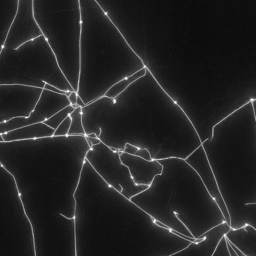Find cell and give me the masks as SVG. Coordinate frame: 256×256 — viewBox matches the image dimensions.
Here are the masks:
<instances>
[{
    "mask_svg": "<svg viewBox=\"0 0 256 256\" xmlns=\"http://www.w3.org/2000/svg\"><path fill=\"white\" fill-rule=\"evenodd\" d=\"M42 35L34 17V0H18L17 12L4 46L16 49Z\"/></svg>",
    "mask_w": 256,
    "mask_h": 256,
    "instance_id": "7c38bea8",
    "label": "cell"
},
{
    "mask_svg": "<svg viewBox=\"0 0 256 256\" xmlns=\"http://www.w3.org/2000/svg\"><path fill=\"white\" fill-rule=\"evenodd\" d=\"M85 136L124 151L126 144L146 148L152 160H185L202 144L194 126L179 104L146 68L114 98L102 96L82 108Z\"/></svg>",
    "mask_w": 256,
    "mask_h": 256,
    "instance_id": "7a4b0ae2",
    "label": "cell"
},
{
    "mask_svg": "<svg viewBox=\"0 0 256 256\" xmlns=\"http://www.w3.org/2000/svg\"><path fill=\"white\" fill-rule=\"evenodd\" d=\"M146 68H148L145 66L144 68L136 72L132 76H128V77L122 79L120 82H116L112 88L108 90L107 92L104 94V96L114 98L115 97L120 95L121 92H124L131 84L136 82L138 79L140 78L142 76H144L145 73H146Z\"/></svg>",
    "mask_w": 256,
    "mask_h": 256,
    "instance_id": "d6986e66",
    "label": "cell"
},
{
    "mask_svg": "<svg viewBox=\"0 0 256 256\" xmlns=\"http://www.w3.org/2000/svg\"><path fill=\"white\" fill-rule=\"evenodd\" d=\"M184 160L187 164H190L196 170V173L202 180L206 191L208 192L211 198L215 200L217 206L221 210L226 222L230 226V216H229L227 206L222 197L216 180L214 172L210 166L209 162L206 158V154H205L202 145L200 144L198 148H196Z\"/></svg>",
    "mask_w": 256,
    "mask_h": 256,
    "instance_id": "4fadbf2b",
    "label": "cell"
},
{
    "mask_svg": "<svg viewBox=\"0 0 256 256\" xmlns=\"http://www.w3.org/2000/svg\"><path fill=\"white\" fill-rule=\"evenodd\" d=\"M70 126H71V118L70 116H67L59 126L58 128L54 130L53 136H67L70 132Z\"/></svg>",
    "mask_w": 256,
    "mask_h": 256,
    "instance_id": "7402d4cb",
    "label": "cell"
},
{
    "mask_svg": "<svg viewBox=\"0 0 256 256\" xmlns=\"http://www.w3.org/2000/svg\"><path fill=\"white\" fill-rule=\"evenodd\" d=\"M256 102L252 98L217 122L212 138L202 143L232 228H256Z\"/></svg>",
    "mask_w": 256,
    "mask_h": 256,
    "instance_id": "277c9868",
    "label": "cell"
},
{
    "mask_svg": "<svg viewBox=\"0 0 256 256\" xmlns=\"http://www.w3.org/2000/svg\"><path fill=\"white\" fill-rule=\"evenodd\" d=\"M74 109H76V108H74V106L70 104V106L61 109V110H58L54 114L52 115L50 118H49L48 119L46 120H44L43 122L46 124V125L48 126L50 128H54V130H55L58 128V126H59L67 116H70V114H71Z\"/></svg>",
    "mask_w": 256,
    "mask_h": 256,
    "instance_id": "44dd1931",
    "label": "cell"
},
{
    "mask_svg": "<svg viewBox=\"0 0 256 256\" xmlns=\"http://www.w3.org/2000/svg\"><path fill=\"white\" fill-rule=\"evenodd\" d=\"M232 228L226 222L210 228L172 256H212L221 238Z\"/></svg>",
    "mask_w": 256,
    "mask_h": 256,
    "instance_id": "5bb4252c",
    "label": "cell"
},
{
    "mask_svg": "<svg viewBox=\"0 0 256 256\" xmlns=\"http://www.w3.org/2000/svg\"><path fill=\"white\" fill-rule=\"evenodd\" d=\"M90 149L85 136L0 142V164L14 178L35 256H76L74 194Z\"/></svg>",
    "mask_w": 256,
    "mask_h": 256,
    "instance_id": "6da1fadb",
    "label": "cell"
},
{
    "mask_svg": "<svg viewBox=\"0 0 256 256\" xmlns=\"http://www.w3.org/2000/svg\"><path fill=\"white\" fill-rule=\"evenodd\" d=\"M54 128H50L44 122H41L25 126L1 134L4 142H10L52 137L54 136Z\"/></svg>",
    "mask_w": 256,
    "mask_h": 256,
    "instance_id": "e0dca14e",
    "label": "cell"
},
{
    "mask_svg": "<svg viewBox=\"0 0 256 256\" xmlns=\"http://www.w3.org/2000/svg\"><path fill=\"white\" fill-rule=\"evenodd\" d=\"M44 89L52 91V92H56V94H65V95L66 94V92H65V91L61 90L58 89V88H55V86H52V85L49 84H46Z\"/></svg>",
    "mask_w": 256,
    "mask_h": 256,
    "instance_id": "d4e9b609",
    "label": "cell"
},
{
    "mask_svg": "<svg viewBox=\"0 0 256 256\" xmlns=\"http://www.w3.org/2000/svg\"><path fill=\"white\" fill-rule=\"evenodd\" d=\"M80 107H77L70 114L71 126L68 136H85L84 128L82 122V114Z\"/></svg>",
    "mask_w": 256,
    "mask_h": 256,
    "instance_id": "ffe728a7",
    "label": "cell"
},
{
    "mask_svg": "<svg viewBox=\"0 0 256 256\" xmlns=\"http://www.w3.org/2000/svg\"><path fill=\"white\" fill-rule=\"evenodd\" d=\"M80 7L77 94L88 104L145 65L96 0H80Z\"/></svg>",
    "mask_w": 256,
    "mask_h": 256,
    "instance_id": "8992f818",
    "label": "cell"
},
{
    "mask_svg": "<svg viewBox=\"0 0 256 256\" xmlns=\"http://www.w3.org/2000/svg\"><path fill=\"white\" fill-rule=\"evenodd\" d=\"M46 84L65 92L74 91L42 35L16 49L4 46L0 53V84L44 89Z\"/></svg>",
    "mask_w": 256,
    "mask_h": 256,
    "instance_id": "ba28073f",
    "label": "cell"
},
{
    "mask_svg": "<svg viewBox=\"0 0 256 256\" xmlns=\"http://www.w3.org/2000/svg\"><path fill=\"white\" fill-rule=\"evenodd\" d=\"M43 89L20 84H0V124L17 118H28Z\"/></svg>",
    "mask_w": 256,
    "mask_h": 256,
    "instance_id": "30bf717a",
    "label": "cell"
},
{
    "mask_svg": "<svg viewBox=\"0 0 256 256\" xmlns=\"http://www.w3.org/2000/svg\"><path fill=\"white\" fill-rule=\"evenodd\" d=\"M4 138H2V134H0V142H4Z\"/></svg>",
    "mask_w": 256,
    "mask_h": 256,
    "instance_id": "f546056e",
    "label": "cell"
},
{
    "mask_svg": "<svg viewBox=\"0 0 256 256\" xmlns=\"http://www.w3.org/2000/svg\"><path fill=\"white\" fill-rule=\"evenodd\" d=\"M74 198L76 256H172L192 242L157 226L106 184L86 158Z\"/></svg>",
    "mask_w": 256,
    "mask_h": 256,
    "instance_id": "3957f363",
    "label": "cell"
},
{
    "mask_svg": "<svg viewBox=\"0 0 256 256\" xmlns=\"http://www.w3.org/2000/svg\"><path fill=\"white\" fill-rule=\"evenodd\" d=\"M120 157L122 164L127 166L132 178L136 185L149 186L156 175L161 174L163 166L157 160L151 161L144 160L142 157L131 155L120 151Z\"/></svg>",
    "mask_w": 256,
    "mask_h": 256,
    "instance_id": "9a60e30c",
    "label": "cell"
},
{
    "mask_svg": "<svg viewBox=\"0 0 256 256\" xmlns=\"http://www.w3.org/2000/svg\"><path fill=\"white\" fill-rule=\"evenodd\" d=\"M163 166L146 190L130 198L154 220L190 238L226 222L196 170L182 158L157 160Z\"/></svg>",
    "mask_w": 256,
    "mask_h": 256,
    "instance_id": "5b68a950",
    "label": "cell"
},
{
    "mask_svg": "<svg viewBox=\"0 0 256 256\" xmlns=\"http://www.w3.org/2000/svg\"><path fill=\"white\" fill-rule=\"evenodd\" d=\"M224 236L244 256H256V228L254 226L246 224L238 228H232Z\"/></svg>",
    "mask_w": 256,
    "mask_h": 256,
    "instance_id": "2e32d148",
    "label": "cell"
},
{
    "mask_svg": "<svg viewBox=\"0 0 256 256\" xmlns=\"http://www.w3.org/2000/svg\"><path fill=\"white\" fill-rule=\"evenodd\" d=\"M86 136V137L89 138H97L96 134H95V133H91V134H88V136Z\"/></svg>",
    "mask_w": 256,
    "mask_h": 256,
    "instance_id": "f1b7e54d",
    "label": "cell"
},
{
    "mask_svg": "<svg viewBox=\"0 0 256 256\" xmlns=\"http://www.w3.org/2000/svg\"><path fill=\"white\" fill-rule=\"evenodd\" d=\"M36 22L64 76L77 92L79 78L80 0H34Z\"/></svg>",
    "mask_w": 256,
    "mask_h": 256,
    "instance_id": "52a82bcc",
    "label": "cell"
},
{
    "mask_svg": "<svg viewBox=\"0 0 256 256\" xmlns=\"http://www.w3.org/2000/svg\"><path fill=\"white\" fill-rule=\"evenodd\" d=\"M65 94H56L43 89L40 100L28 118H17L0 124V134L25 126L44 122L58 110L70 106Z\"/></svg>",
    "mask_w": 256,
    "mask_h": 256,
    "instance_id": "8fae6325",
    "label": "cell"
},
{
    "mask_svg": "<svg viewBox=\"0 0 256 256\" xmlns=\"http://www.w3.org/2000/svg\"><path fill=\"white\" fill-rule=\"evenodd\" d=\"M212 256H230L228 250L227 240L224 235L217 244Z\"/></svg>",
    "mask_w": 256,
    "mask_h": 256,
    "instance_id": "603a6c76",
    "label": "cell"
},
{
    "mask_svg": "<svg viewBox=\"0 0 256 256\" xmlns=\"http://www.w3.org/2000/svg\"><path fill=\"white\" fill-rule=\"evenodd\" d=\"M85 158L106 184L126 198H131L149 187L136 185L128 168L121 162L120 152L114 151L102 142L91 146Z\"/></svg>",
    "mask_w": 256,
    "mask_h": 256,
    "instance_id": "9c48e42d",
    "label": "cell"
},
{
    "mask_svg": "<svg viewBox=\"0 0 256 256\" xmlns=\"http://www.w3.org/2000/svg\"><path fill=\"white\" fill-rule=\"evenodd\" d=\"M68 100L70 101V104L72 106H76V102H77L78 94L76 91H72L70 92V96H68Z\"/></svg>",
    "mask_w": 256,
    "mask_h": 256,
    "instance_id": "484cf974",
    "label": "cell"
},
{
    "mask_svg": "<svg viewBox=\"0 0 256 256\" xmlns=\"http://www.w3.org/2000/svg\"><path fill=\"white\" fill-rule=\"evenodd\" d=\"M78 107L84 108L86 104L84 103L83 100L80 98V97L78 95L77 102H76Z\"/></svg>",
    "mask_w": 256,
    "mask_h": 256,
    "instance_id": "83f0119b",
    "label": "cell"
},
{
    "mask_svg": "<svg viewBox=\"0 0 256 256\" xmlns=\"http://www.w3.org/2000/svg\"><path fill=\"white\" fill-rule=\"evenodd\" d=\"M18 0H0V53L17 12Z\"/></svg>",
    "mask_w": 256,
    "mask_h": 256,
    "instance_id": "ac0fdd59",
    "label": "cell"
},
{
    "mask_svg": "<svg viewBox=\"0 0 256 256\" xmlns=\"http://www.w3.org/2000/svg\"><path fill=\"white\" fill-rule=\"evenodd\" d=\"M85 137H86V140H88V144H89L90 148L92 145L98 144H100V142H101V140H100L98 138H89L86 137V136H85Z\"/></svg>",
    "mask_w": 256,
    "mask_h": 256,
    "instance_id": "4316f807",
    "label": "cell"
},
{
    "mask_svg": "<svg viewBox=\"0 0 256 256\" xmlns=\"http://www.w3.org/2000/svg\"><path fill=\"white\" fill-rule=\"evenodd\" d=\"M134 156H137L142 157V158L145 160H148V161H151L152 157H151L149 151L146 148H138Z\"/></svg>",
    "mask_w": 256,
    "mask_h": 256,
    "instance_id": "cb8c5ba5",
    "label": "cell"
}]
</instances>
